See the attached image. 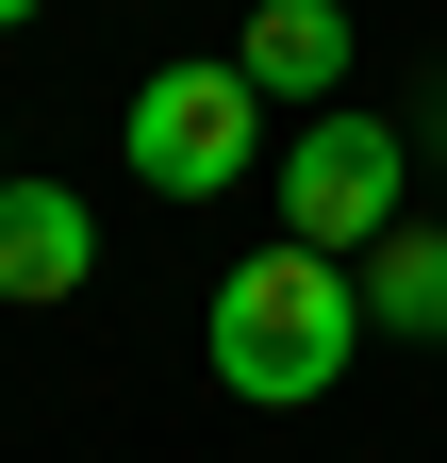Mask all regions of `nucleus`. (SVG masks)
Segmentation results:
<instances>
[{
	"instance_id": "1",
	"label": "nucleus",
	"mask_w": 447,
	"mask_h": 463,
	"mask_svg": "<svg viewBox=\"0 0 447 463\" xmlns=\"http://www.w3.org/2000/svg\"><path fill=\"white\" fill-rule=\"evenodd\" d=\"M199 347H215V381H233L249 414H315V397L365 364V281L315 265V249H249L233 281H215Z\"/></svg>"
},
{
	"instance_id": "8",
	"label": "nucleus",
	"mask_w": 447,
	"mask_h": 463,
	"mask_svg": "<svg viewBox=\"0 0 447 463\" xmlns=\"http://www.w3.org/2000/svg\"><path fill=\"white\" fill-rule=\"evenodd\" d=\"M0 183H17V165H0Z\"/></svg>"
},
{
	"instance_id": "3",
	"label": "nucleus",
	"mask_w": 447,
	"mask_h": 463,
	"mask_svg": "<svg viewBox=\"0 0 447 463\" xmlns=\"http://www.w3.org/2000/svg\"><path fill=\"white\" fill-rule=\"evenodd\" d=\"M398 133L381 116H315V133L282 149V249H315V265H348V249H381L398 232Z\"/></svg>"
},
{
	"instance_id": "7",
	"label": "nucleus",
	"mask_w": 447,
	"mask_h": 463,
	"mask_svg": "<svg viewBox=\"0 0 447 463\" xmlns=\"http://www.w3.org/2000/svg\"><path fill=\"white\" fill-rule=\"evenodd\" d=\"M0 33H33V0H0Z\"/></svg>"
},
{
	"instance_id": "4",
	"label": "nucleus",
	"mask_w": 447,
	"mask_h": 463,
	"mask_svg": "<svg viewBox=\"0 0 447 463\" xmlns=\"http://www.w3.org/2000/svg\"><path fill=\"white\" fill-rule=\"evenodd\" d=\"M100 281V215L67 183H0V298H83Z\"/></svg>"
},
{
	"instance_id": "2",
	"label": "nucleus",
	"mask_w": 447,
	"mask_h": 463,
	"mask_svg": "<svg viewBox=\"0 0 447 463\" xmlns=\"http://www.w3.org/2000/svg\"><path fill=\"white\" fill-rule=\"evenodd\" d=\"M117 149H133L149 199H233L249 149H265V99H249V67H149L133 116H117Z\"/></svg>"
},
{
	"instance_id": "5",
	"label": "nucleus",
	"mask_w": 447,
	"mask_h": 463,
	"mask_svg": "<svg viewBox=\"0 0 447 463\" xmlns=\"http://www.w3.org/2000/svg\"><path fill=\"white\" fill-rule=\"evenodd\" d=\"M233 67H249V99H331L348 83V0H265L233 33Z\"/></svg>"
},
{
	"instance_id": "6",
	"label": "nucleus",
	"mask_w": 447,
	"mask_h": 463,
	"mask_svg": "<svg viewBox=\"0 0 447 463\" xmlns=\"http://www.w3.org/2000/svg\"><path fill=\"white\" fill-rule=\"evenodd\" d=\"M365 331H447V232L431 215H398L365 249Z\"/></svg>"
}]
</instances>
